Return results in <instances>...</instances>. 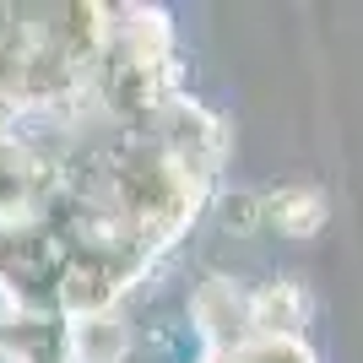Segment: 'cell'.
Masks as SVG:
<instances>
[{
	"label": "cell",
	"mask_w": 363,
	"mask_h": 363,
	"mask_svg": "<svg viewBox=\"0 0 363 363\" xmlns=\"http://www.w3.org/2000/svg\"><path fill=\"white\" fill-rule=\"evenodd\" d=\"M303 315H309V293L298 288V282H266V288L250 298V325H260V331H298Z\"/></svg>",
	"instance_id": "6da1fadb"
},
{
	"label": "cell",
	"mask_w": 363,
	"mask_h": 363,
	"mask_svg": "<svg viewBox=\"0 0 363 363\" xmlns=\"http://www.w3.org/2000/svg\"><path fill=\"white\" fill-rule=\"evenodd\" d=\"M260 206H266V223L282 228V233H293V239H303V233H315V228L325 223V201H320V190H282V196H260Z\"/></svg>",
	"instance_id": "7a4b0ae2"
},
{
	"label": "cell",
	"mask_w": 363,
	"mask_h": 363,
	"mask_svg": "<svg viewBox=\"0 0 363 363\" xmlns=\"http://www.w3.org/2000/svg\"><path fill=\"white\" fill-rule=\"evenodd\" d=\"M125 358V331L114 320H98L87 325V363H120Z\"/></svg>",
	"instance_id": "3957f363"
}]
</instances>
